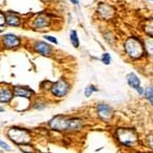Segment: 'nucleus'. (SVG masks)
<instances>
[{
    "mask_svg": "<svg viewBox=\"0 0 153 153\" xmlns=\"http://www.w3.org/2000/svg\"><path fill=\"white\" fill-rule=\"evenodd\" d=\"M49 126L58 131H76L82 127V121L79 119H66L65 117L58 115L49 122Z\"/></svg>",
    "mask_w": 153,
    "mask_h": 153,
    "instance_id": "nucleus-1",
    "label": "nucleus"
},
{
    "mask_svg": "<svg viewBox=\"0 0 153 153\" xmlns=\"http://www.w3.org/2000/svg\"><path fill=\"white\" fill-rule=\"evenodd\" d=\"M126 53L133 59H138L144 53V48L140 41L136 38H129L125 43Z\"/></svg>",
    "mask_w": 153,
    "mask_h": 153,
    "instance_id": "nucleus-2",
    "label": "nucleus"
},
{
    "mask_svg": "<svg viewBox=\"0 0 153 153\" xmlns=\"http://www.w3.org/2000/svg\"><path fill=\"white\" fill-rule=\"evenodd\" d=\"M7 135L13 142L17 144H27L30 140V136L26 130L17 129V128H12L7 132Z\"/></svg>",
    "mask_w": 153,
    "mask_h": 153,
    "instance_id": "nucleus-3",
    "label": "nucleus"
},
{
    "mask_svg": "<svg viewBox=\"0 0 153 153\" xmlns=\"http://www.w3.org/2000/svg\"><path fill=\"white\" fill-rule=\"evenodd\" d=\"M117 140L125 146H132L135 145L137 142V137H136L135 133L132 130L128 129H120L117 130Z\"/></svg>",
    "mask_w": 153,
    "mask_h": 153,
    "instance_id": "nucleus-4",
    "label": "nucleus"
},
{
    "mask_svg": "<svg viewBox=\"0 0 153 153\" xmlns=\"http://www.w3.org/2000/svg\"><path fill=\"white\" fill-rule=\"evenodd\" d=\"M67 91H68V85L66 82L63 81V80H60V81H58L53 84L51 92H53V96L63 97L67 94Z\"/></svg>",
    "mask_w": 153,
    "mask_h": 153,
    "instance_id": "nucleus-5",
    "label": "nucleus"
},
{
    "mask_svg": "<svg viewBox=\"0 0 153 153\" xmlns=\"http://www.w3.org/2000/svg\"><path fill=\"white\" fill-rule=\"evenodd\" d=\"M97 111H98L99 117L103 120L111 119V117H112V114H113L111 107H109L108 105H106V104H99L98 108H97Z\"/></svg>",
    "mask_w": 153,
    "mask_h": 153,
    "instance_id": "nucleus-6",
    "label": "nucleus"
},
{
    "mask_svg": "<svg viewBox=\"0 0 153 153\" xmlns=\"http://www.w3.org/2000/svg\"><path fill=\"white\" fill-rule=\"evenodd\" d=\"M2 41H3V45L7 48H15L18 47L20 44V40L14 35H4L2 37Z\"/></svg>",
    "mask_w": 153,
    "mask_h": 153,
    "instance_id": "nucleus-7",
    "label": "nucleus"
},
{
    "mask_svg": "<svg viewBox=\"0 0 153 153\" xmlns=\"http://www.w3.org/2000/svg\"><path fill=\"white\" fill-rule=\"evenodd\" d=\"M127 82H128V84H129L132 88H134V89H135L140 94H144V90H143L142 87H140V79H138L137 76H136L134 74H128V76H127Z\"/></svg>",
    "mask_w": 153,
    "mask_h": 153,
    "instance_id": "nucleus-8",
    "label": "nucleus"
},
{
    "mask_svg": "<svg viewBox=\"0 0 153 153\" xmlns=\"http://www.w3.org/2000/svg\"><path fill=\"white\" fill-rule=\"evenodd\" d=\"M34 47H35V51L42 56H49L51 53V46L47 45L45 42H42V41H37V42L35 43Z\"/></svg>",
    "mask_w": 153,
    "mask_h": 153,
    "instance_id": "nucleus-9",
    "label": "nucleus"
},
{
    "mask_svg": "<svg viewBox=\"0 0 153 153\" xmlns=\"http://www.w3.org/2000/svg\"><path fill=\"white\" fill-rule=\"evenodd\" d=\"M15 94L17 97H21V98H27L30 99L33 96V91L27 88L24 87H16L15 88Z\"/></svg>",
    "mask_w": 153,
    "mask_h": 153,
    "instance_id": "nucleus-10",
    "label": "nucleus"
},
{
    "mask_svg": "<svg viewBox=\"0 0 153 153\" xmlns=\"http://www.w3.org/2000/svg\"><path fill=\"white\" fill-rule=\"evenodd\" d=\"M13 98V94L10 89H7V88H2L1 89V92H0V101L2 103H7L12 100Z\"/></svg>",
    "mask_w": 153,
    "mask_h": 153,
    "instance_id": "nucleus-11",
    "label": "nucleus"
},
{
    "mask_svg": "<svg viewBox=\"0 0 153 153\" xmlns=\"http://www.w3.org/2000/svg\"><path fill=\"white\" fill-rule=\"evenodd\" d=\"M7 24H10V25H12V26H17L20 24L19 18H18L17 16L13 15V14H10L7 17Z\"/></svg>",
    "mask_w": 153,
    "mask_h": 153,
    "instance_id": "nucleus-12",
    "label": "nucleus"
},
{
    "mask_svg": "<svg viewBox=\"0 0 153 153\" xmlns=\"http://www.w3.org/2000/svg\"><path fill=\"white\" fill-rule=\"evenodd\" d=\"M47 24H48V21H47V19L44 16H40V17L37 18V20L35 21V26H36V27H44Z\"/></svg>",
    "mask_w": 153,
    "mask_h": 153,
    "instance_id": "nucleus-13",
    "label": "nucleus"
},
{
    "mask_svg": "<svg viewBox=\"0 0 153 153\" xmlns=\"http://www.w3.org/2000/svg\"><path fill=\"white\" fill-rule=\"evenodd\" d=\"M70 41H71V44L74 47L79 46V38H78V34H76V30H71L70 32Z\"/></svg>",
    "mask_w": 153,
    "mask_h": 153,
    "instance_id": "nucleus-14",
    "label": "nucleus"
},
{
    "mask_svg": "<svg viewBox=\"0 0 153 153\" xmlns=\"http://www.w3.org/2000/svg\"><path fill=\"white\" fill-rule=\"evenodd\" d=\"M110 11H111V9L109 7H106V5H104L103 4L102 7H100V12H101V14H102V16L103 17H105V18H108L109 16V14H110Z\"/></svg>",
    "mask_w": 153,
    "mask_h": 153,
    "instance_id": "nucleus-15",
    "label": "nucleus"
},
{
    "mask_svg": "<svg viewBox=\"0 0 153 153\" xmlns=\"http://www.w3.org/2000/svg\"><path fill=\"white\" fill-rule=\"evenodd\" d=\"M145 32L151 37H153V21H149L145 25Z\"/></svg>",
    "mask_w": 153,
    "mask_h": 153,
    "instance_id": "nucleus-16",
    "label": "nucleus"
},
{
    "mask_svg": "<svg viewBox=\"0 0 153 153\" xmlns=\"http://www.w3.org/2000/svg\"><path fill=\"white\" fill-rule=\"evenodd\" d=\"M146 97H147V99H148L149 101L151 102V104L153 105V87H149V88H147L146 89Z\"/></svg>",
    "mask_w": 153,
    "mask_h": 153,
    "instance_id": "nucleus-17",
    "label": "nucleus"
},
{
    "mask_svg": "<svg viewBox=\"0 0 153 153\" xmlns=\"http://www.w3.org/2000/svg\"><path fill=\"white\" fill-rule=\"evenodd\" d=\"M146 47L148 53L153 57V40H147L146 41Z\"/></svg>",
    "mask_w": 153,
    "mask_h": 153,
    "instance_id": "nucleus-18",
    "label": "nucleus"
},
{
    "mask_svg": "<svg viewBox=\"0 0 153 153\" xmlns=\"http://www.w3.org/2000/svg\"><path fill=\"white\" fill-rule=\"evenodd\" d=\"M102 61L104 62V64H106V65H108V64L110 63V56H109V53H104V55H103Z\"/></svg>",
    "mask_w": 153,
    "mask_h": 153,
    "instance_id": "nucleus-19",
    "label": "nucleus"
},
{
    "mask_svg": "<svg viewBox=\"0 0 153 153\" xmlns=\"http://www.w3.org/2000/svg\"><path fill=\"white\" fill-rule=\"evenodd\" d=\"M97 89H94V86H89V87H87V89L85 90V96L86 97H90L92 94V92L96 91Z\"/></svg>",
    "mask_w": 153,
    "mask_h": 153,
    "instance_id": "nucleus-20",
    "label": "nucleus"
},
{
    "mask_svg": "<svg viewBox=\"0 0 153 153\" xmlns=\"http://www.w3.org/2000/svg\"><path fill=\"white\" fill-rule=\"evenodd\" d=\"M44 38H45V39H47V40H48V41H51V42L55 43V44H57V43H58V41L56 40L55 37H51V36H45Z\"/></svg>",
    "mask_w": 153,
    "mask_h": 153,
    "instance_id": "nucleus-21",
    "label": "nucleus"
},
{
    "mask_svg": "<svg viewBox=\"0 0 153 153\" xmlns=\"http://www.w3.org/2000/svg\"><path fill=\"white\" fill-rule=\"evenodd\" d=\"M0 145H1V147H3V149H4V150H10V147L7 146V145H5L3 142H1V144H0Z\"/></svg>",
    "mask_w": 153,
    "mask_h": 153,
    "instance_id": "nucleus-22",
    "label": "nucleus"
},
{
    "mask_svg": "<svg viewBox=\"0 0 153 153\" xmlns=\"http://www.w3.org/2000/svg\"><path fill=\"white\" fill-rule=\"evenodd\" d=\"M149 144H150L151 148L153 149V136H151V137H150V140H149Z\"/></svg>",
    "mask_w": 153,
    "mask_h": 153,
    "instance_id": "nucleus-23",
    "label": "nucleus"
},
{
    "mask_svg": "<svg viewBox=\"0 0 153 153\" xmlns=\"http://www.w3.org/2000/svg\"><path fill=\"white\" fill-rule=\"evenodd\" d=\"M70 1H71L74 4H78V2H79V0H70Z\"/></svg>",
    "mask_w": 153,
    "mask_h": 153,
    "instance_id": "nucleus-24",
    "label": "nucleus"
}]
</instances>
